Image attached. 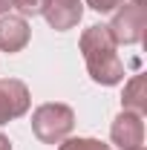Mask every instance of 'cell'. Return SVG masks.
I'll list each match as a JSON object with an SVG mask.
<instances>
[{"instance_id": "obj_12", "label": "cell", "mask_w": 147, "mask_h": 150, "mask_svg": "<svg viewBox=\"0 0 147 150\" xmlns=\"http://www.w3.org/2000/svg\"><path fill=\"white\" fill-rule=\"evenodd\" d=\"M9 9H15V0H0V15H9Z\"/></svg>"}, {"instance_id": "obj_1", "label": "cell", "mask_w": 147, "mask_h": 150, "mask_svg": "<svg viewBox=\"0 0 147 150\" xmlns=\"http://www.w3.org/2000/svg\"><path fill=\"white\" fill-rule=\"evenodd\" d=\"M78 46H81V52H84L87 69H90L95 84L115 87V84L124 81V61L118 58L115 40H112L110 29H107L104 23H95L90 29H84Z\"/></svg>"}, {"instance_id": "obj_10", "label": "cell", "mask_w": 147, "mask_h": 150, "mask_svg": "<svg viewBox=\"0 0 147 150\" xmlns=\"http://www.w3.org/2000/svg\"><path fill=\"white\" fill-rule=\"evenodd\" d=\"M43 6H46V0H15V9L20 12V18L43 15Z\"/></svg>"}, {"instance_id": "obj_9", "label": "cell", "mask_w": 147, "mask_h": 150, "mask_svg": "<svg viewBox=\"0 0 147 150\" xmlns=\"http://www.w3.org/2000/svg\"><path fill=\"white\" fill-rule=\"evenodd\" d=\"M58 150H110V144H104V142H98V139H64Z\"/></svg>"}, {"instance_id": "obj_2", "label": "cell", "mask_w": 147, "mask_h": 150, "mask_svg": "<svg viewBox=\"0 0 147 150\" xmlns=\"http://www.w3.org/2000/svg\"><path fill=\"white\" fill-rule=\"evenodd\" d=\"M75 127V112L66 104H40L32 112V133L43 144H61Z\"/></svg>"}, {"instance_id": "obj_4", "label": "cell", "mask_w": 147, "mask_h": 150, "mask_svg": "<svg viewBox=\"0 0 147 150\" xmlns=\"http://www.w3.org/2000/svg\"><path fill=\"white\" fill-rule=\"evenodd\" d=\"M29 90L18 78H0V124H9L12 118H20L29 112Z\"/></svg>"}, {"instance_id": "obj_11", "label": "cell", "mask_w": 147, "mask_h": 150, "mask_svg": "<svg viewBox=\"0 0 147 150\" xmlns=\"http://www.w3.org/2000/svg\"><path fill=\"white\" fill-rule=\"evenodd\" d=\"M121 3H124V0H87V6H90L92 12H101V15H104V12H115Z\"/></svg>"}, {"instance_id": "obj_7", "label": "cell", "mask_w": 147, "mask_h": 150, "mask_svg": "<svg viewBox=\"0 0 147 150\" xmlns=\"http://www.w3.org/2000/svg\"><path fill=\"white\" fill-rule=\"evenodd\" d=\"M29 38H32V29H29V23L26 18H20V15H3L0 18V49L3 52H20L26 43H29Z\"/></svg>"}, {"instance_id": "obj_14", "label": "cell", "mask_w": 147, "mask_h": 150, "mask_svg": "<svg viewBox=\"0 0 147 150\" xmlns=\"http://www.w3.org/2000/svg\"><path fill=\"white\" fill-rule=\"evenodd\" d=\"M136 150H144V147H136Z\"/></svg>"}, {"instance_id": "obj_8", "label": "cell", "mask_w": 147, "mask_h": 150, "mask_svg": "<svg viewBox=\"0 0 147 150\" xmlns=\"http://www.w3.org/2000/svg\"><path fill=\"white\" fill-rule=\"evenodd\" d=\"M121 107L136 115H144L147 112V78L144 75H133L124 87V95H121Z\"/></svg>"}, {"instance_id": "obj_6", "label": "cell", "mask_w": 147, "mask_h": 150, "mask_svg": "<svg viewBox=\"0 0 147 150\" xmlns=\"http://www.w3.org/2000/svg\"><path fill=\"white\" fill-rule=\"evenodd\" d=\"M43 18H46V23L52 29L66 32V29H72V26L81 23V18H84V3L81 0H46Z\"/></svg>"}, {"instance_id": "obj_5", "label": "cell", "mask_w": 147, "mask_h": 150, "mask_svg": "<svg viewBox=\"0 0 147 150\" xmlns=\"http://www.w3.org/2000/svg\"><path fill=\"white\" fill-rule=\"evenodd\" d=\"M110 139H112V144H118L121 150L144 147V121H141V115L121 110L110 127Z\"/></svg>"}, {"instance_id": "obj_13", "label": "cell", "mask_w": 147, "mask_h": 150, "mask_svg": "<svg viewBox=\"0 0 147 150\" xmlns=\"http://www.w3.org/2000/svg\"><path fill=\"white\" fill-rule=\"evenodd\" d=\"M0 150H12V142H9L3 133H0Z\"/></svg>"}, {"instance_id": "obj_3", "label": "cell", "mask_w": 147, "mask_h": 150, "mask_svg": "<svg viewBox=\"0 0 147 150\" xmlns=\"http://www.w3.org/2000/svg\"><path fill=\"white\" fill-rule=\"evenodd\" d=\"M144 26H147L144 6H136V3H121V9L107 23L115 46H133V43H139L144 38Z\"/></svg>"}]
</instances>
